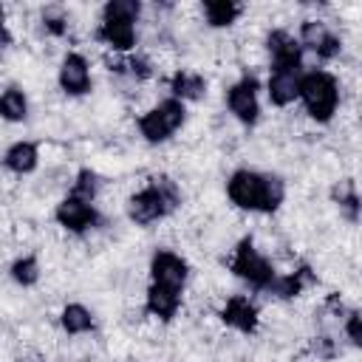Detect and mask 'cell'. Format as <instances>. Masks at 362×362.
Wrapping results in <instances>:
<instances>
[{
	"label": "cell",
	"mask_w": 362,
	"mask_h": 362,
	"mask_svg": "<svg viewBox=\"0 0 362 362\" xmlns=\"http://www.w3.org/2000/svg\"><path fill=\"white\" fill-rule=\"evenodd\" d=\"M226 195L235 206L249 212H277L286 198V184L280 175L255 173V170H235L226 181Z\"/></svg>",
	"instance_id": "1"
},
{
	"label": "cell",
	"mask_w": 362,
	"mask_h": 362,
	"mask_svg": "<svg viewBox=\"0 0 362 362\" xmlns=\"http://www.w3.org/2000/svg\"><path fill=\"white\" fill-rule=\"evenodd\" d=\"M178 204H181V192H178L175 181H170V178L161 175V178H153L144 189H139L127 201V215L139 226H147L153 221L167 218Z\"/></svg>",
	"instance_id": "2"
},
{
	"label": "cell",
	"mask_w": 362,
	"mask_h": 362,
	"mask_svg": "<svg viewBox=\"0 0 362 362\" xmlns=\"http://www.w3.org/2000/svg\"><path fill=\"white\" fill-rule=\"evenodd\" d=\"M297 96L303 99L308 116L320 124L331 122V116L337 113V105H339V85H337V76L328 74V71H308L300 76V90Z\"/></svg>",
	"instance_id": "3"
},
{
	"label": "cell",
	"mask_w": 362,
	"mask_h": 362,
	"mask_svg": "<svg viewBox=\"0 0 362 362\" xmlns=\"http://www.w3.org/2000/svg\"><path fill=\"white\" fill-rule=\"evenodd\" d=\"M184 102L178 99H164L158 102L153 110H147L141 119H139V130L141 136L150 141V144H158V141H167L181 124H184Z\"/></svg>",
	"instance_id": "4"
},
{
	"label": "cell",
	"mask_w": 362,
	"mask_h": 362,
	"mask_svg": "<svg viewBox=\"0 0 362 362\" xmlns=\"http://www.w3.org/2000/svg\"><path fill=\"white\" fill-rule=\"evenodd\" d=\"M232 272H235V277H240L243 283H249V286L257 288V291H266L269 283H272L274 274H277V272L272 269V263L255 249L252 238H243V240L238 243L235 257H232Z\"/></svg>",
	"instance_id": "5"
},
{
	"label": "cell",
	"mask_w": 362,
	"mask_h": 362,
	"mask_svg": "<svg viewBox=\"0 0 362 362\" xmlns=\"http://www.w3.org/2000/svg\"><path fill=\"white\" fill-rule=\"evenodd\" d=\"M187 260L170 249H158L150 260V283L153 286H164V288H173V291H184L187 286Z\"/></svg>",
	"instance_id": "6"
},
{
	"label": "cell",
	"mask_w": 362,
	"mask_h": 362,
	"mask_svg": "<svg viewBox=\"0 0 362 362\" xmlns=\"http://www.w3.org/2000/svg\"><path fill=\"white\" fill-rule=\"evenodd\" d=\"M226 105L235 113V119L246 127H252L260 116V105H257V79L252 74L240 76L229 90H226Z\"/></svg>",
	"instance_id": "7"
},
{
	"label": "cell",
	"mask_w": 362,
	"mask_h": 362,
	"mask_svg": "<svg viewBox=\"0 0 362 362\" xmlns=\"http://www.w3.org/2000/svg\"><path fill=\"white\" fill-rule=\"evenodd\" d=\"M54 218H57V223H59V226H65L68 232H76V235H79V232H85V229H90V226H96L99 212H96L93 201H85V198L68 195V198H62V201L57 204Z\"/></svg>",
	"instance_id": "8"
},
{
	"label": "cell",
	"mask_w": 362,
	"mask_h": 362,
	"mask_svg": "<svg viewBox=\"0 0 362 362\" xmlns=\"http://www.w3.org/2000/svg\"><path fill=\"white\" fill-rule=\"evenodd\" d=\"M266 48L272 54V68H297V71H303V48L286 28L269 31Z\"/></svg>",
	"instance_id": "9"
},
{
	"label": "cell",
	"mask_w": 362,
	"mask_h": 362,
	"mask_svg": "<svg viewBox=\"0 0 362 362\" xmlns=\"http://www.w3.org/2000/svg\"><path fill=\"white\" fill-rule=\"evenodd\" d=\"M59 88L71 96H82L90 90V68L82 54H68L59 65Z\"/></svg>",
	"instance_id": "10"
},
{
	"label": "cell",
	"mask_w": 362,
	"mask_h": 362,
	"mask_svg": "<svg viewBox=\"0 0 362 362\" xmlns=\"http://www.w3.org/2000/svg\"><path fill=\"white\" fill-rule=\"evenodd\" d=\"M221 320H223L229 328L240 331V334H252V331L257 328V308H255V303H252L249 297L235 294V297H229L226 305L221 308Z\"/></svg>",
	"instance_id": "11"
},
{
	"label": "cell",
	"mask_w": 362,
	"mask_h": 362,
	"mask_svg": "<svg viewBox=\"0 0 362 362\" xmlns=\"http://www.w3.org/2000/svg\"><path fill=\"white\" fill-rule=\"evenodd\" d=\"M300 76H303V71H297V68H272V76H269L272 105H277V107L291 105L300 90Z\"/></svg>",
	"instance_id": "12"
},
{
	"label": "cell",
	"mask_w": 362,
	"mask_h": 362,
	"mask_svg": "<svg viewBox=\"0 0 362 362\" xmlns=\"http://www.w3.org/2000/svg\"><path fill=\"white\" fill-rule=\"evenodd\" d=\"M96 40L107 42L113 51H130L136 45V25L127 20H105L96 31Z\"/></svg>",
	"instance_id": "13"
},
{
	"label": "cell",
	"mask_w": 362,
	"mask_h": 362,
	"mask_svg": "<svg viewBox=\"0 0 362 362\" xmlns=\"http://www.w3.org/2000/svg\"><path fill=\"white\" fill-rule=\"evenodd\" d=\"M178 305H181V291H173V288H164V286H153L150 283V288H147V305H144L147 314L170 322L175 317Z\"/></svg>",
	"instance_id": "14"
},
{
	"label": "cell",
	"mask_w": 362,
	"mask_h": 362,
	"mask_svg": "<svg viewBox=\"0 0 362 362\" xmlns=\"http://www.w3.org/2000/svg\"><path fill=\"white\" fill-rule=\"evenodd\" d=\"M308 283H314V274H311V269L308 266H303L300 272H291V274H274V280L269 283V294H274V297H280V300H291V297H297Z\"/></svg>",
	"instance_id": "15"
},
{
	"label": "cell",
	"mask_w": 362,
	"mask_h": 362,
	"mask_svg": "<svg viewBox=\"0 0 362 362\" xmlns=\"http://www.w3.org/2000/svg\"><path fill=\"white\" fill-rule=\"evenodd\" d=\"M37 161H40V150H37L34 141H17V144H11L6 150V158H3V164L11 173H17V175L34 173L37 170Z\"/></svg>",
	"instance_id": "16"
},
{
	"label": "cell",
	"mask_w": 362,
	"mask_h": 362,
	"mask_svg": "<svg viewBox=\"0 0 362 362\" xmlns=\"http://www.w3.org/2000/svg\"><path fill=\"white\" fill-rule=\"evenodd\" d=\"M170 90H173V99H178V102H184V99H192L195 102V99H204L206 79L198 76V74H189V71H178L170 79Z\"/></svg>",
	"instance_id": "17"
},
{
	"label": "cell",
	"mask_w": 362,
	"mask_h": 362,
	"mask_svg": "<svg viewBox=\"0 0 362 362\" xmlns=\"http://www.w3.org/2000/svg\"><path fill=\"white\" fill-rule=\"evenodd\" d=\"M240 11H243V6L240 3H232V0H206L204 3V14H206V23L212 28L232 25L240 17Z\"/></svg>",
	"instance_id": "18"
},
{
	"label": "cell",
	"mask_w": 362,
	"mask_h": 362,
	"mask_svg": "<svg viewBox=\"0 0 362 362\" xmlns=\"http://www.w3.org/2000/svg\"><path fill=\"white\" fill-rule=\"evenodd\" d=\"M0 116L6 122H23L28 116V99L20 88H6L0 93Z\"/></svg>",
	"instance_id": "19"
},
{
	"label": "cell",
	"mask_w": 362,
	"mask_h": 362,
	"mask_svg": "<svg viewBox=\"0 0 362 362\" xmlns=\"http://www.w3.org/2000/svg\"><path fill=\"white\" fill-rule=\"evenodd\" d=\"M59 322H62V328H65L68 334H85V331H90V328H93V314H90L85 305L71 303V305H65V308H62Z\"/></svg>",
	"instance_id": "20"
},
{
	"label": "cell",
	"mask_w": 362,
	"mask_h": 362,
	"mask_svg": "<svg viewBox=\"0 0 362 362\" xmlns=\"http://www.w3.org/2000/svg\"><path fill=\"white\" fill-rule=\"evenodd\" d=\"M139 14H141V3L139 0H110L102 8V17L105 20H127V23H136Z\"/></svg>",
	"instance_id": "21"
},
{
	"label": "cell",
	"mask_w": 362,
	"mask_h": 362,
	"mask_svg": "<svg viewBox=\"0 0 362 362\" xmlns=\"http://www.w3.org/2000/svg\"><path fill=\"white\" fill-rule=\"evenodd\" d=\"M11 280L20 283V286H34L40 280V263L34 255H25V257H17L11 263Z\"/></svg>",
	"instance_id": "22"
},
{
	"label": "cell",
	"mask_w": 362,
	"mask_h": 362,
	"mask_svg": "<svg viewBox=\"0 0 362 362\" xmlns=\"http://www.w3.org/2000/svg\"><path fill=\"white\" fill-rule=\"evenodd\" d=\"M334 198L339 201L342 215H345L351 223H356V221H359V195H356L354 181H345L342 189H334Z\"/></svg>",
	"instance_id": "23"
},
{
	"label": "cell",
	"mask_w": 362,
	"mask_h": 362,
	"mask_svg": "<svg viewBox=\"0 0 362 362\" xmlns=\"http://www.w3.org/2000/svg\"><path fill=\"white\" fill-rule=\"evenodd\" d=\"M99 175L93 173V170H79L76 173V181H74V189H71V195H76V198H85V201H93L96 198V192H99Z\"/></svg>",
	"instance_id": "24"
},
{
	"label": "cell",
	"mask_w": 362,
	"mask_h": 362,
	"mask_svg": "<svg viewBox=\"0 0 362 362\" xmlns=\"http://www.w3.org/2000/svg\"><path fill=\"white\" fill-rule=\"evenodd\" d=\"M331 31L322 25V23H317V20H305L303 25H300V48H311V51H317L320 48V42L328 37Z\"/></svg>",
	"instance_id": "25"
},
{
	"label": "cell",
	"mask_w": 362,
	"mask_h": 362,
	"mask_svg": "<svg viewBox=\"0 0 362 362\" xmlns=\"http://www.w3.org/2000/svg\"><path fill=\"white\" fill-rule=\"evenodd\" d=\"M124 65H127V71H130L136 79H150V76H153V68H150V62H147L144 57H130ZM124 65H119L116 71H124Z\"/></svg>",
	"instance_id": "26"
},
{
	"label": "cell",
	"mask_w": 362,
	"mask_h": 362,
	"mask_svg": "<svg viewBox=\"0 0 362 362\" xmlns=\"http://www.w3.org/2000/svg\"><path fill=\"white\" fill-rule=\"evenodd\" d=\"M339 51H342V42H339V37L337 34H328L322 42H320V48L314 51L320 59H334V57H339Z\"/></svg>",
	"instance_id": "27"
},
{
	"label": "cell",
	"mask_w": 362,
	"mask_h": 362,
	"mask_svg": "<svg viewBox=\"0 0 362 362\" xmlns=\"http://www.w3.org/2000/svg\"><path fill=\"white\" fill-rule=\"evenodd\" d=\"M42 25L51 31V34H65V17L59 14V8H51V11H45L42 14Z\"/></svg>",
	"instance_id": "28"
},
{
	"label": "cell",
	"mask_w": 362,
	"mask_h": 362,
	"mask_svg": "<svg viewBox=\"0 0 362 362\" xmlns=\"http://www.w3.org/2000/svg\"><path fill=\"white\" fill-rule=\"evenodd\" d=\"M345 334L351 339V345H362V328H359V311H351L345 320Z\"/></svg>",
	"instance_id": "29"
},
{
	"label": "cell",
	"mask_w": 362,
	"mask_h": 362,
	"mask_svg": "<svg viewBox=\"0 0 362 362\" xmlns=\"http://www.w3.org/2000/svg\"><path fill=\"white\" fill-rule=\"evenodd\" d=\"M8 42H11V37H8V31H6V23H3V6H0V51H3Z\"/></svg>",
	"instance_id": "30"
}]
</instances>
